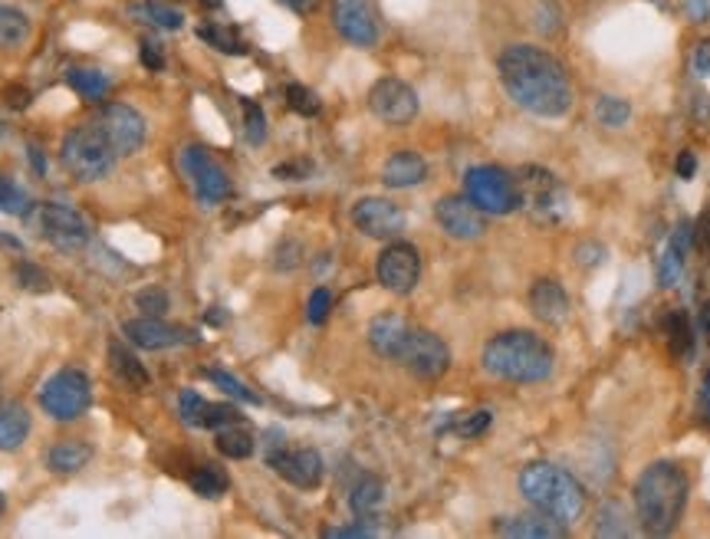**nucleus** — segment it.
Wrapping results in <instances>:
<instances>
[{"label":"nucleus","mask_w":710,"mask_h":539,"mask_svg":"<svg viewBox=\"0 0 710 539\" xmlns=\"http://www.w3.org/2000/svg\"><path fill=\"white\" fill-rule=\"evenodd\" d=\"M435 221L441 224V231L454 240H477L487 224H484V211L474 207L467 201V194H444L435 204Z\"/></svg>","instance_id":"nucleus-16"},{"label":"nucleus","mask_w":710,"mask_h":539,"mask_svg":"<svg viewBox=\"0 0 710 539\" xmlns=\"http://www.w3.org/2000/svg\"><path fill=\"white\" fill-rule=\"evenodd\" d=\"M286 105H290L296 115H303V119L319 115V99H316V92L306 89L303 82H290V86H286Z\"/></svg>","instance_id":"nucleus-42"},{"label":"nucleus","mask_w":710,"mask_h":539,"mask_svg":"<svg viewBox=\"0 0 710 539\" xmlns=\"http://www.w3.org/2000/svg\"><path fill=\"white\" fill-rule=\"evenodd\" d=\"M89 122L102 132V138L112 145L115 155H135L148 132L145 115L128 102H102Z\"/></svg>","instance_id":"nucleus-8"},{"label":"nucleus","mask_w":710,"mask_h":539,"mask_svg":"<svg viewBox=\"0 0 710 539\" xmlns=\"http://www.w3.org/2000/svg\"><path fill=\"white\" fill-rule=\"evenodd\" d=\"M286 484L300 487V491H313L323 484V474H326V464H323V454L316 448H296V451H277L270 461H267Z\"/></svg>","instance_id":"nucleus-17"},{"label":"nucleus","mask_w":710,"mask_h":539,"mask_svg":"<svg viewBox=\"0 0 710 539\" xmlns=\"http://www.w3.org/2000/svg\"><path fill=\"white\" fill-rule=\"evenodd\" d=\"M675 171H678V178L691 181V178H695V171H698V155H695V151H681V155H678V161H675Z\"/></svg>","instance_id":"nucleus-53"},{"label":"nucleus","mask_w":710,"mask_h":539,"mask_svg":"<svg viewBox=\"0 0 710 539\" xmlns=\"http://www.w3.org/2000/svg\"><path fill=\"white\" fill-rule=\"evenodd\" d=\"M665 333H668L672 356H678V359H688V356H691V349H695L691 319H688L685 313H668V316H665Z\"/></svg>","instance_id":"nucleus-35"},{"label":"nucleus","mask_w":710,"mask_h":539,"mask_svg":"<svg viewBox=\"0 0 710 539\" xmlns=\"http://www.w3.org/2000/svg\"><path fill=\"white\" fill-rule=\"evenodd\" d=\"M497 76L504 92L537 119H566L576 92L566 63L537 43H510L497 56Z\"/></svg>","instance_id":"nucleus-1"},{"label":"nucleus","mask_w":710,"mask_h":539,"mask_svg":"<svg viewBox=\"0 0 710 539\" xmlns=\"http://www.w3.org/2000/svg\"><path fill=\"white\" fill-rule=\"evenodd\" d=\"M240 109H244V135L250 145H263L267 142V115L257 102L250 99H240Z\"/></svg>","instance_id":"nucleus-39"},{"label":"nucleus","mask_w":710,"mask_h":539,"mask_svg":"<svg viewBox=\"0 0 710 539\" xmlns=\"http://www.w3.org/2000/svg\"><path fill=\"white\" fill-rule=\"evenodd\" d=\"M128 16L151 26V30H168V33L184 26V13L178 7L165 3V0H138V3L128 7Z\"/></svg>","instance_id":"nucleus-26"},{"label":"nucleus","mask_w":710,"mask_h":539,"mask_svg":"<svg viewBox=\"0 0 710 539\" xmlns=\"http://www.w3.org/2000/svg\"><path fill=\"white\" fill-rule=\"evenodd\" d=\"M201 402H204V398H201L198 392H191V389H184V392H181V398H178V415H181V422H184V425H194Z\"/></svg>","instance_id":"nucleus-49"},{"label":"nucleus","mask_w":710,"mask_h":539,"mask_svg":"<svg viewBox=\"0 0 710 539\" xmlns=\"http://www.w3.org/2000/svg\"><path fill=\"white\" fill-rule=\"evenodd\" d=\"M602 257H606V247L596 244V240H583L576 247V263L579 267H596V263H602Z\"/></svg>","instance_id":"nucleus-48"},{"label":"nucleus","mask_w":710,"mask_h":539,"mask_svg":"<svg viewBox=\"0 0 710 539\" xmlns=\"http://www.w3.org/2000/svg\"><path fill=\"white\" fill-rule=\"evenodd\" d=\"M464 194L474 207H481L484 214H497V217L523 207L520 178H514L500 165H474L464 175Z\"/></svg>","instance_id":"nucleus-6"},{"label":"nucleus","mask_w":710,"mask_h":539,"mask_svg":"<svg viewBox=\"0 0 710 539\" xmlns=\"http://www.w3.org/2000/svg\"><path fill=\"white\" fill-rule=\"evenodd\" d=\"M418 109H421L418 92L398 76H382L369 89V112L385 125H395V128L412 125L418 119Z\"/></svg>","instance_id":"nucleus-9"},{"label":"nucleus","mask_w":710,"mask_h":539,"mask_svg":"<svg viewBox=\"0 0 710 539\" xmlns=\"http://www.w3.org/2000/svg\"><path fill=\"white\" fill-rule=\"evenodd\" d=\"M66 82H69V89H72L76 96H82L86 102H99V99H105L109 89H112L109 72L99 69V66H72V69L66 72Z\"/></svg>","instance_id":"nucleus-29"},{"label":"nucleus","mask_w":710,"mask_h":539,"mask_svg":"<svg viewBox=\"0 0 710 539\" xmlns=\"http://www.w3.org/2000/svg\"><path fill=\"white\" fill-rule=\"evenodd\" d=\"M109 366H112V372L119 375V382H125V389H135V392H142V389H148V382H151V375H148V369L119 343V339H112L109 343Z\"/></svg>","instance_id":"nucleus-28"},{"label":"nucleus","mask_w":710,"mask_h":539,"mask_svg":"<svg viewBox=\"0 0 710 539\" xmlns=\"http://www.w3.org/2000/svg\"><path fill=\"white\" fill-rule=\"evenodd\" d=\"M188 484H191V491H194L198 497H204V501H217V497H224L227 487H230L227 474H224L217 464H201V468L188 478Z\"/></svg>","instance_id":"nucleus-34"},{"label":"nucleus","mask_w":710,"mask_h":539,"mask_svg":"<svg viewBox=\"0 0 710 539\" xmlns=\"http://www.w3.org/2000/svg\"><path fill=\"white\" fill-rule=\"evenodd\" d=\"M619 520H622V510H619V504H609V507H602L596 534H599V537H629L632 530H629V527H619Z\"/></svg>","instance_id":"nucleus-46"},{"label":"nucleus","mask_w":710,"mask_h":539,"mask_svg":"<svg viewBox=\"0 0 710 539\" xmlns=\"http://www.w3.org/2000/svg\"><path fill=\"white\" fill-rule=\"evenodd\" d=\"M0 214H10V217L30 214V194L20 184H13L7 175H0Z\"/></svg>","instance_id":"nucleus-38"},{"label":"nucleus","mask_w":710,"mask_h":539,"mask_svg":"<svg viewBox=\"0 0 710 539\" xmlns=\"http://www.w3.org/2000/svg\"><path fill=\"white\" fill-rule=\"evenodd\" d=\"M138 59H142V66H145L148 72H161V69H165V49H161V43L151 40V36H145V40L138 43Z\"/></svg>","instance_id":"nucleus-47"},{"label":"nucleus","mask_w":710,"mask_h":539,"mask_svg":"<svg viewBox=\"0 0 710 539\" xmlns=\"http://www.w3.org/2000/svg\"><path fill=\"white\" fill-rule=\"evenodd\" d=\"M500 537H514V539H556V537H566L570 534V527L566 524H560V520H553V517H546V514H540V510H533V514H523V517H514V520H507L500 530H497Z\"/></svg>","instance_id":"nucleus-24"},{"label":"nucleus","mask_w":710,"mask_h":539,"mask_svg":"<svg viewBox=\"0 0 710 539\" xmlns=\"http://www.w3.org/2000/svg\"><path fill=\"white\" fill-rule=\"evenodd\" d=\"M33 33V23L23 10L0 3V49H20Z\"/></svg>","instance_id":"nucleus-32"},{"label":"nucleus","mask_w":710,"mask_h":539,"mask_svg":"<svg viewBox=\"0 0 710 539\" xmlns=\"http://www.w3.org/2000/svg\"><path fill=\"white\" fill-rule=\"evenodd\" d=\"M244 422L240 412L234 405H214V402H201L198 408V418H194V428H211V431H221L227 425H237Z\"/></svg>","instance_id":"nucleus-37"},{"label":"nucleus","mask_w":710,"mask_h":539,"mask_svg":"<svg viewBox=\"0 0 710 539\" xmlns=\"http://www.w3.org/2000/svg\"><path fill=\"white\" fill-rule=\"evenodd\" d=\"M115 158L119 155L112 151V145L102 138V132L92 122H82V125H76V128H69L63 135L59 161L79 181H99V178H105L112 171Z\"/></svg>","instance_id":"nucleus-5"},{"label":"nucleus","mask_w":710,"mask_h":539,"mask_svg":"<svg viewBox=\"0 0 710 539\" xmlns=\"http://www.w3.org/2000/svg\"><path fill=\"white\" fill-rule=\"evenodd\" d=\"M382 504H385V484H382L379 478H372V474L359 478V484H356L352 494H349L352 514H356L359 520H369V517H375V514L382 510Z\"/></svg>","instance_id":"nucleus-30"},{"label":"nucleus","mask_w":710,"mask_h":539,"mask_svg":"<svg viewBox=\"0 0 710 539\" xmlns=\"http://www.w3.org/2000/svg\"><path fill=\"white\" fill-rule=\"evenodd\" d=\"M530 313L543 326H563L570 319V293L560 280L543 277L530 287Z\"/></svg>","instance_id":"nucleus-20"},{"label":"nucleus","mask_w":710,"mask_h":539,"mask_svg":"<svg viewBox=\"0 0 710 539\" xmlns=\"http://www.w3.org/2000/svg\"><path fill=\"white\" fill-rule=\"evenodd\" d=\"M89 461H92V448L86 441H76V438H63L46 451V468L53 474H76Z\"/></svg>","instance_id":"nucleus-25"},{"label":"nucleus","mask_w":710,"mask_h":539,"mask_svg":"<svg viewBox=\"0 0 710 539\" xmlns=\"http://www.w3.org/2000/svg\"><path fill=\"white\" fill-rule=\"evenodd\" d=\"M30 438V412L20 402H0V451H16Z\"/></svg>","instance_id":"nucleus-27"},{"label":"nucleus","mask_w":710,"mask_h":539,"mask_svg":"<svg viewBox=\"0 0 710 539\" xmlns=\"http://www.w3.org/2000/svg\"><path fill=\"white\" fill-rule=\"evenodd\" d=\"M13 280H16L20 290H30V293H46L49 290V277L36 263H30V260H20L13 267Z\"/></svg>","instance_id":"nucleus-43"},{"label":"nucleus","mask_w":710,"mask_h":539,"mask_svg":"<svg viewBox=\"0 0 710 539\" xmlns=\"http://www.w3.org/2000/svg\"><path fill=\"white\" fill-rule=\"evenodd\" d=\"M178 165H181V171L188 175V181H191V188H194V194H198L201 204H221V201L230 198V178H227V171L211 158L207 148H201V145H184V148L178 151Z\"/></svg>","instance_id":"nucleus-11"},{"label":"nucleus","mask_w":710,"mask_h":539,"mask_svg":"<svg viewBox=\"0 0 710 539\" xmlns=\"http://www.w3.org/2000/svg\"><path fill=\"white\" fill-rule=\"evenodd\" d=\"M352 224L372 240H395L405 231V211L388 198H362L352 207Z\"/></svg>","instance_id":"nucleus-15"},{"label":"nucleus","mask_w":710,"mask_h":539,"mask_svg":"<svg viewBox=\"0 0 710 539\" xmlns=\"http://www.w3.org/2000/svg\"><path fill=\"white\" fill-rule=\"evenodd\" d=\"M408 333H412V323L402 319L398 313H382L369 323V346L375 356L382 359H402V349L408 343Z\"/></svg>","instance_id":"nucleus-21"},{"label":"nucleus","mask_w":710,"mask_h":539,"mask_svg":"<svg viewBox=\"0 0 710 539\" xmlns=\"http://www.w3.org/2000/svg\"><path fill=\"white\" fill-rule=\"evenodd\" d=\"M3 510H7V501H3V494H0V517H3Z\"/></svg>","instance_id":"nucleus-61"},{"label":"nucleus","mask_w":710,"mask_h":539,"mask_svg":"<svg viewBox=\"0 0 710 539\" xmlns=\"http://www.w3.org/2000/svg\"><path fill=\"white\" fill-rule=\"evenodd\" d=\"M375 277L388 293L408 296L421 280V254H418V247L405 244V240H392L375 260Z\"/></svg>","instance_id":"nucleus-13"},{"label":"nucleus","mask_w":710,"mask_h":539,"mask_svg":"<svg viewBox=\"0 0 710 539\" xmlns=\"http://www.w3.org/2000/svg\"><path fill=\"white\" fill-rule=\"evenodd\" d=\"M277 254H280V260H277L280 270H293V267L300 263V244H296V240H286Z\"/></svg>","instance_id":"nucleus-51"},{"label":"nucleus","mask_w":710,"mask_h":539,"mask_svg":"<svg viewBox=\"0 0 710 539\" xmlns=\"http://www.w3.org/2000/svg\"><path fill=\"white\" fill-rule=\"evenodd\" d=\"M632 497H635L639 527L649 537H668L678 530L688 510V497H691L688 471L675 461H655L639 474Z\"/></svg>","instance_id":"nucleus-2"},{"label":"nucleus","mask_w":710,"mask_h":539,"mask_svg":"<svg viewBox=\"0 0 710 539\" xmlns=\"http://www.w3.org/2000/svg\"><path fill=\"white\" fill-rule=\"evenodd\" d=\"M329 310H333V293H329L326 287H316V290L309 293V303H306V319H309L313 326H323L326 316H329Z\"/></svg>","instance_id":"nucleus-45"},{"label":"nucleus","mask_w":710,"mask_h":539,"mask_svg":"<svg viewBox=\"0 0 710 539\" xmlns=\"http://www.w3.org/2000/svg\"><path fill=\"white\" fill-rule=\"evenodd\" d=\"M415 379H425V382H435L441 379L448 369H451V349L448 343L431 333V329H415L408 333V343L402 349V359H398Z\"/></svg>","instance_id":"nucleus-12"},{"label":"nucleus","mask_w":710,"mask_h":539,"mask_svg":"<svg viewBox=\"0 0 710 539\" xmlns=\"http://www.w3.org/2000/svg\"><path fill=\"white\" fill-rule=\"evenodd\" d=\"M201 7H211V10H217V7H224V0H201Z\"/></svg>","instance_id":"nucleus-59"},{"label":"nucleus","mask_w":710,"mask_h":539,"mask_svg":"<svg viewBox=\"0 0 710 539\" xmlns=\"http://www.w3.org/2000/svg\"><path fill=\"white\" fill-rule=\"evenodd\" d=\"M89 402H92V385L79 369H59L40 389V408L53 422H76L79 415H86Z\"/></svg>","instance_id":"nucleus-7"},{"label":"nucleus","mask_w":710,"mask_h":539,"mask_svg":"<svg viewBox=\"0 0 710 539\" xmlns=\"http://www.w3.org/2000/svg\"><path fill=\"white\" fill-rule=\"evenodd\" d=\"M207 379L221 389V392H227L230 398H237V402H247V405H260V395H253L240 379H234L230 372H224V369H207Z\"/></svg>","instance_id":"nucleus-40"},{"label":"nucleus","mask_w":710,"mask_h":539,"mask_svg":"<svg viewBox=\"0 0 710 539\" xmlns=\"http://www.w3.org/2000/svg\"><path fill=\"white\" fill-rule=\"evenodd\" d=\"M691 231H695L691 221H681L678 231L672 234L665 254L658 257V283H662V287H678V280H681V273H685V257H688V250H691Z\"/></svg>","instance_id":"nucleus-23"},{"label":"nucleus","mask_w":710,"mask_h":539,"mask_svg":"<svg viewBox=\"0 0 710 539\" xmlns=\"http://www.w3.org/2000/svg\"><path fill=\"white\" fill-rule=\"evenodd\" d=\"M691 63H695V72H698V76H710V36L708 40H701V43L695 46V56H691Z\"/></svg>","instance_id":"nucleus-52"},{"label":"nucleus","mask_w":710,"mask_h":539,"mask_svg":"<svg viewBox=\"0 0 710 539\" xmlns=\"http://www.w3.org/2000/svg\"><path fill=\"white\" fill-rule=\"evenodd\" d=\"M0 132H3V128H0Z\"/></svg>","instance_id":"nucleus-62"},{"label":"nucleus","mask_w":710,"mask_h":539,"mask_svg":"<svg viewBox=\"0 0 710 539\" xmlns=\"http://www.w3.org/2000/svg\"><path fill=\"white\" fill-rule=\"evenodd\" d=\"M40 231L46 244H53L63 254H76L89 244V224L82 221V214L56 201L40 207Z\"/></svg>","instance_id":"nucleus-14"},{"label":"nucleus","mask_w":710,"mask_h":539,"mask_svg":"<svg viewBox=\"0 0 710 539\" xmlns=\"http://www.w3.org/2000/svg\"><path fill=\"white\" fill-rule=\"evenodd\" d=\"M596 119H599V125H606V128H622V125H629V119H632V105H629V99H622V96H599V99H596Z\"/></svg>","instance_id":"nucleus-36"},{"label":"nucleus","mask_w":710,"mask_h":539,"mask_svg":"<svg viewBox=\"0 0 710 539\" xmlns=\"http://www.w3.org/2000/svg\"><path fill=\"white\" fill-rule=\"evenodd\" d=\"M329 16L336 33L359 49H372L382 40V20L375 10V0H333Z\"/></svg>","instance_id":"nucleus-10"},{"label":"nucleus","mask_w":710,"mask_h":539,"mask_svg":"<svg viewBox=\"0 0 710 539\" xmlns=\"http://www.w3.org/2000/svg\"><path fill=\"white\" fill-rule=\"evenodd\" d=\"M277 3H283L286 10H293V13H300V16H303V13L316 10V3H319V0H277Z\"/></svg>","instance_id":"nucleus-56"},{"label":"nucleus","mask_w":710,"mask_h":539,"mask_svg":"<svg viewBox=\"0 0 710 539\" xmlns=\"http://www.w3.org/2000/svg\"><path fill=\"white\" fill-rule=\"evenodd\" d=\"M135 306H138L145 316H165V313L171 310V300H168V293H165L161 287H148V290H142V293L135 296Z\"/></svg>","instance_id":"nucleus-44"},{"label":"nucleus","mask_w":710,"mask_h":539,"mask_svg":"<svg viewBox=\"0 0 710 539\" xmlns=\"http://www.w3.org/2000/svg\"><path fill=\"white\" fill-rule=\"evenodd\" d=\"M425 178H428V161L412 148L388 155V161L382 165V184L385 188H415Z\"/></svg>","instance_id":"nucleus-22"},{"label":"nucleus","mask_w":710,"mask_h":539,"mask_svg":"<svg viewBox=\"0 0 710 539\" xmlns=\"http://www.w3.org/2000/svg\"><path fill=\"white\" fill-rule=\"evenodd\" d=\"M701 412L710 422V372H705V382H701Z\"/></svg>","instance_id":"nucleus-58"},{"label":"nucleus","mask_w":710,"mask_h":539,"mask_svg":"<svg viewBox=\"0 0 710 539\" xmlns=\"http://www.w3.org/2000/svg\"><path fill=\"white\" fill-rule=\"evenodd\" d=\"M520 191H523V204L540 221H556V211H560V181L550 171L527 168L523 178H520Z\"/></svg>","instance_id":"nucleus-19"},{"label":"nucleus","mask_w":710,"mask_h":539,"mask_svg":"<svg viewBox=\"0 0 710 539\" xmlns=\"http://www.w3.org/2000/svg\"><path fill=\"white\" fill-rule=\"evenodd\" d=\"M3 99H7V105H10V109H26V105H30V92H26L23 86H10V89H3Z\"/></svg>","instance_id":"nucleus-55"},{"label":"nucleus","mask_w":710,"mask_h":539,"mask_svg":"<svg viewBox=\"0 0 710 539\" xmlns=\"http://www.w3.org/2000/svg\"><path fill=\"white\" fill-rule=\"evenodd\" d=\"M323 537L336 539V537H375V530L369 527V520H359V524H352V527H333V530H326Z\"/></svg>","instance_id":"nucleus-50"},{"label":"nucleus","mask_w":710,"mask_h":539,"mask_svg":"<svg viewBox=\"0 0 710 539\" xmlns=\"http://www.w3.org/2000/svg\"><path fill=\"white\" fill-rule=\"evenodd\" d=\"M253 448H257V438H253V431L244 422L227 425V428L217 431V451L224 458H230V461H247L253 454Z\"/></svg>","instance_id":"nucleus-33"},{"label":"nucleus","mask_w":710,"mask_h":539,"mask_svg":"<svg viewBox=\"0 0 710 539\" xmlns=\"http://www.w3.org/2000/svg\"><path fill=\"white\" fill-rule=\"evenodd\" d=\"M705 326H708V333H710V303L705 306Z\"/></svg>","instance_id":"nucleus-60"},{"label":"nucleus","mask_w":710,"mask_h":539,"mask_svg":"<svg viewBox=\"0 0 710 539\" xmlns=\"http://www.w3.org/2000/svg\"><path fill=\"white\" fill-rule=\"evenodd\" d=\"M517 487H520V497L533 510H540V514L566 524V527L576 524L583 517V510H586V491H583V484L566 468H560V464H550V461L527 464L520 471V478H517Z\"/></svg>","instance_id":"nucleus-4"},{"label":"nucleus","mask_w":710,"mask_h":539,"mask_svg":"<svg viewBox=\"0 0 710 539\" xmlns=\"http://www.w3.org/2000/svg\"><path fill=\"white\" fill-rule=\"evenodd\" d=\"M273 175L280 181H303V178H309V165H277Z\"/></svg>","instance_id":"nucleus-54"},{"label":"nucleus","mask_w":710,"mask_h":539,"mask_svg":"<svg viewBox=\"0 0 710 539\" xmlns=\"http://www.w3.org/2000/svg\"><path fill=\"white\" fill-rule=\"evenodd\" d=\"M26 155H30L33 171H36V175H43V171H46V158H43V151H40L36 145H30V148H26Z\"/></svg>","instance_id":"nucleus-57"},{"label":"nucleus","mask_w":710,"mask_h":539,"mask_svg":"<svg viewBox=\"0 0 710 539\" xmlns=\"http://www.w3.org/2000/svg\"><path fill=\"white\" fill-rule=\"evenodd\" d=\"M491 422H494V415H491L487 408H477V412L458 415L448 428H451L454 435H461V438H477V435H484V431L491 428Z\"/></svg>","instance_id":"nucleus-41"},{"label":"nucleus","mask_w":710,"mask_h":539,"mask_svg":"<svg viewBox=\"0 0 710 539\" xmlns=\"http://www.w3.org/2000/svg\"><path fill=\"white\" fill-rule=\"evenodd\" d=\"M198 40L207 43L211 49L224 53V56H244L247 53V43L240 40V33L224 26V23H214V20L198 23Z\"/></svg>","instance_id":"nucleus-31"},{"label":"nucleus","mask_w":710,"mask_h":539,"mask_svg":"<svg viewBox=\"0 0 710 539\" xmlns=\"http://www.w3.org/2000/svg\"><path fill=\"white\" fill-rule=\"evenodd\" d=\"M481 362L494 379L533 385V382H546L553 375L556 352L543 336H537L530 329H507V333H497L494 339H487Z\"/></svg>","instance_id":"nucleus-3"},{"label":"nucleus","mask_w":710,"mask_h":539,"mask_svg":"<svg viewBox=\"0 0 710 539\" xmlns=\"http://www.w3.org/2000/svg\"><path fill=\"white\" fill-rule=\"evenodd\" d=\"M125 339L135 343L138 349H171V346H184V343H194L198 336L191 329H181V326H168L161 316H138V319H128L122 326Z\"/></svg>","instance_id":"nucleus-18"}]
</instances>
